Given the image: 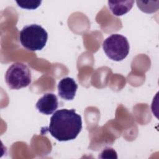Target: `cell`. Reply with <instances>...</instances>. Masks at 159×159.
I'll return each instance as SVG.
<instances>
[{
	"label": "cell",
	"instance_id": "ba28073f",
	"mask_svg": "<svg viewBox=\"0 0 159 159\" xmlns=\"http://www.w3.org/2000/svg\"><path fill=\"white\" fill-rule=\"evenodd\" d=\"M18 6L24 9H35L38 7L41 4V1H34V0H29V1H16Z\"/></svg>",
	"mask_w": 159,
	"mask_h": 159
},
{
	"label": "cell",
	"instance_id": "7a4b0ae2",
	"mask_svg": "<svg viewBox=\"0 0 159 159\" xmlns=\"http://www.w3.org/2000/svg\"><path fill=\"white\" fill-rule=\"evenodd\" d=\"M48 34L41 25L30 24L23 27L19 34L22 45L30 51L42 50L47 43Z\"/></svg>",
	"mask_w": 159,
	"mask_h": 159
},
{
	"label": "cell",
	"instance_id": "5b68a950",
	"mask_svg": "<svg viewBox=\"0 0 159 159\" xmlns=\"http://www.w3.org/2000/svg\"><path fill=\"white\" fill-rule=\"evenodd\" d=\"M58 99L53 93H46L40 98L36 103L38 111L45 115L52 114L58 108Z\"/></svg>",
	"mask_w": 159,
	"mask_h": 159
},
{
	"label": "cell",
	"instance_id": "6da1fadb",
	"mask_svg": "<svg viewBox=\"0 0 159 159\" xmlns=\"http://www.w3.org/2000/svg\"><path fill=\"white\" fill-rule=\"evenodd\" d=\"M81 129V117L73 109L55 111L50 118L47 128L51 135L60 142L75 139Z\"/></svg>",
	"mask_w": 159,
	"mask_h": 159
},
{
	"label": "cell",
	"instance_id": "277c9868",
	"mask_svg": "<svg viewBox=\"0 0 159 159\" xmlns=\"http://www.w3.org/2000/svg\"><path fill=\"white\" fill-rule=\"evenodd\" d=\"M106 55L112 60L121 61L129 52V43L126 37L120 34H112L102 43Z\"/></svg>",
	"mask_w": 159,
	"mask_h": 159
},
{
	"label": "cell",
	"instance_id": "3957f363",
	"mask_svg": "<svg viewBox=\"0 0 159 159\" xmlns=\"http://www.w3.org/2000/svg\"><path fill=\"white\" fill-rule=\"evenodd\" d=\"M31 79L30 69L25 64L20 62L12 64L5 75L6 83L12 89H19L28 86L31 83Z\"/></svg>",
	"mask_w": 159,
	"mask_h": 159
},
{
	"label": "cell",
	"instance_id": "9c48e42d",
	"mask_svg": "<svg viewBox=\"0 0 159 159\" xmlns=\"http://www.w3.org/2000/svg\"><path fill=\"white\" fill-rule=\"evenodd\" d=\"M99 157L102 158H117L116 152L111 148H105L101 153V155Z\"/></svg>",
	"mask_w": 159,
	"mask_h": 159
},
{
	"label": "cell",
	"instance_id": "8992f818",
	"mask_svg": "<svg viewBox=\"0 0 159 159\" xmlns=\"http://www.w3.org/2000/svg\"><path fill=\"white\" fill-rule=\"evenodd\" d=\"M78 85L75 81L70 77L61 79L58 84V94L60 98L65 100L70 101L73 99Z\"/></svg>",
	"mask_w": 159,
	"mask_h": 159
},
{
	"label": "cell",
	"instance_id": "52a82bcc",
	"mask_svg": "<svg viewBox=\"0 0 159 159\" xmlns=\"http://www.w3.org/2000/svg\"><path fill=\"white\" fill-rule=\"evenodd\" d=\"M134 1H109L108 6L112 14L120 16L127 13L133 7Z\"/></svg>",
	"mask_w": 159,
	"mask_h": 159
}]
</instances>
